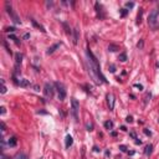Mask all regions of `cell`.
<instances>
[{
    "instance_id": "6da1fadb",
    "label": "cell",
    "mask_w": 159,
    "mask_h": 159,
    "mask_svg": "<svg viewBox=\"0 0 159 159\" xmlns=\"http://www.w3.org/2000/svg\"><path fill=\"white\" fill-rule=\"evenodd\" d=\"M87 56H88V62H90V68H91V72L93 75V77L96 78L97 82H100V80L98 78H101L102 82H107L106 78H105V76L102 75L101 72V67H100V63H98L97 61V58L95 57V55L92 53V51L90 50H87Z\"/></svg>"
},
{
    "instance_id": "7a4b0ae2",
    "label": "cell",
    "mask_w": 159,
    "mask_h": 159,
    "mask_svg": "<svg viewBox=\"0 0 159 159\" xmlns=\"http://www.w3.org/2000/svg\"><path fill=\"white\" fill-rule=\"evenodd\" d=\"M78 111H80V103L76 98L71 100V112H72V116L76 120H78Z\"/></svg>"
},
{
    "instance_id": "3957f363",
    "label": "cell",
    "mask_w": 159,
    "mask_h": 159,
    "mask_svg": "<svg viewBox=\"0 0 159 159\" xmlns=\"http://www.w3.org/2000/svg\"><path fill=\"white\" fill-rule=\"evenodd\" d=\"M55 86H56L57 92H58V100L60 101H63L65 98H66V90H65V86L61 83V82H56Z\"/></svg>"
},
{
    "instance_id": "277c9868",
    "label": "cell",
    "mask_w": 159,
    "mask_h": 159,
    "mask_svg": "<svg viewBox=\"0 0 159 159\" xmlns=\"http://www.w3.org/2000/svg\"><path fill=\"white\" fill-rule=\"evenodd\" d=\"M158 15H159V10L154 9L153 11L149 14V19H148V23H149L150 26H155L157 24V19H158Z\"/></svg>"
},
{
    "instance_id": "5b68a950",
    "label": "cell",
    "mask_w": 159,
    "mask_h": 159,
    "mask_svg": "<svg viewBox=\"0 0 159 159\" xmlns=\"http://www.w3.org/2000/svg\"><path fill=\"white\" fill-rule=\"evenodd\" d=\"M43 92H45V96L46 97H52L53 96V86L51 83H45V90H43Z\"/></svg>"
},
{
    "instance_id": "8992f818",
    "label": "cell",
    "mask_w": 159,
    "mask_h": 159,
    "mask_svg": "<svg viewBox=\"0 0 159 159\" xmlns=\"http://www.w3.org/2000/svg\"><path fill=\"white\" fill-rule=\"evenodd\" d=\"M107 102H108L109 109H113V108H114V96L112 95V93L107 95Z\"/></svg>"
},
{
    "instance_id": "52a82bcc",
    "label": "cell",
    "mask_w": 159,
    "mask_h": 159,
    "mask_svg": "<svg viewBox=\"0 0 159 159\" xmlns=\"http://www.w3.org/2000/svg\"><path fill=\"white\" fill-rule=\"evenodd\" d=\"M21 60H23V55L16 53V60H15V70H16V72H19V66L21 63Z\"/></svg>"
},
{
    "instance_id": "ba28073f",
    "label": "cell",
    "mask_w": 159,
    "mask_h": 159,
    "mask_svg": "<svg viewBox=\"0 0 159 159\" xmlns=\"http://www.w3.org/2000/svg\"><path fill=\"white\" fill-rule=\"evenodd\" d=\"M73 143V139H72V137H71L70 134L66 135V148H70L71 145H72Z\"/></svg>"
},
{
    "instance_id": "9c48e42d",
    "label": "cell",
    "mask_w": 159,
    "mask_h": 159,
    "mask_svg": "<svg viewBox=\"0 0 159 159\" xmlns=\"http://www.w3.org/2000/svg\"><path fill=\"white\" fill-rule=\"evenodd\" d=\"M152 152H153V145H152V144H148V145L145 147V149H144V154H145V155H150Z\"/></svg>"
},
{
    "instance_id": "30bf717a",
    "label": "cell",
    "mask_w": 159,
    "mask_h": 159,
    "mask_svg": "<svg viewBox=\"0 0 159 159\" xmlns=\"http://www.w3.org/2000/svg\"><path fill=\"white\" fill-rule=\"evenodd\" d=\"M8 144L10 145V147H15L16 144H18V139L15 138V137H11V138L9 139V142H8Z\"/></svg>"
},
{
    "instance_id": "8fae6325",
    "label": "cell",
    "mask_w": 159,
    "mask_h": 159,
    "mask_svg": "<svg viewBox=\"0 0 159 159\" xmlns=\"http://www.w3.org/2000/svg\"><path fill=\"white\" fill-rule=\"evenodd\" d=\"M19 85H20L21 87H27V86H30V82L27 81V80H25V78H23V80L19 81Z\"/></svg>"
},
{
    "instance_id": "7c38bea8",
    "label": "cell",
    "mask_w": 159,
    "mask_h": 159,
    "mask_svg": "<svg viewBox=\"0 0 159 159\" xmlns=\"http://www.w3.org/2000/svg\"><path fill=\"white\" fill-rule=\"evenodd\" d=\"M57 47H60V43H56V45H53V46H51L50 48L47 50V55H50V53H52L55 50H56Z\"/></svg>"
},
{
    "instance_id": "4fadbf2b",
    "label": "cell",
    "mask_w": 159,
    "mask_h": 159,
    "mask_svg": "<svg viewBox=\"0 0 159 159\" xmlns=\"http://www.w3.org/2000/svg\"><path fill=\"white\" fill-rule=\"evenodd\" d=\"M13 159H27V157L24 154V153H18V154H16Z\"/></svg>"
},
{
    "instance_id": "5bb4252c",
    "label": "cell",
    "mask_w": 159,
    "mask_h": 159,
    "mask_svg": "<svg viewBox=\"0 0 159 159\" xmlns=\"http://www.w3.org/2000/svg\"><path fill=\"white\" fill-rule=\"evenodd\" d=\"M105 127H106V129H112L113 128V122L112 120H107L105 123Z\"/></svg>"
},
{
    "instance_id": "9a60e30c",
    "label": "cell",
    "mask_w": 159,
    "mask_h": 159,
    "mask_svg": "<svg viewBox=\"0 0 159 159\" xmlns=\"http://www.w3.org/2000/svg\"><path fill=\"white\" fill-rule=\"evenodd\" d=\"M118 58H119V61L125 62V61H127V55L123 52V53H120V55H119V57H118Z\"/></svg>"
},
{
    "instance_id": "2e32d148",
    "label": "cell",
    "mask_w": 159,
    "mask_h": 159,
    "mask_svg": "<svg viewBox=\"0 0 159 159\" xmlns=\"http://www.w3.org/2000/svg\"><path fill=\"white\" fill-rule=\"evenodd\" d=\"M117 50H118V47L116 45H109L108 46V51H112L113 52V51H117Z\"/></svg>"
},
{
    "instance_id": "e0dca14e",
    "label": "cell",
    "mask_w": 159,
    "mask_h": 159,
    "mask_svg": "<svg viewBox=\"0 0 159 159\" xmlns=\"http://www.w3.org/2000/svg\"><path fill=\"white\" fill-rule=\"evenodd\" d=\"M1 85H3V87H1V93H5V92H6V87H5L4 80H1Z\"/></svg>"
},
{
    "instance_id": "ac0fdd59",
    "label": "cell",
    "mask_w": 159,
    "mask_h": 159,
    "mask_svg": "<svg viewBox=\"0 0 159 159\" xmlns=\"http://www.w3.org/2000/svg\"><path fill=\"white\" fill-rule=\"evenodd\" d=\"M32 24H34L36 27H39V29H41V31H43V32H45V30H43V27H42V26H40V25H39V24H37L36 21H35V20H32Z\"/></svg>"
},
{
    "instance_id": "d6986e66",
    "label": "cell",
    "mask_w": 159,
    "mask_h": 159,
    "mask_svg": "<svg viewBox=\"0 0 159 159\" xmlns=\"http://www.w3.org/2000/svg\"><path fill=\"white\" fill-rule=\"evenodd\" d=\"M86 128H87V130H93V124L92 123H87Z\"/></svg>"
},
{
    "instance_id": "ffe728a7",
    "label": "cell",
    "mask_w": 159,
    "mask_h": 159,
    "mask_svg": "<svg viewBox=\"0 0 159 159\" xmlns=\"http://www.w3.org/2000/svg\"><path fill=\"white\" fill-rule=\"evenodd\" d=\"M127 13H128V10H125V9L120 10V15H122V16H125V15H127Z\"/></svg>"
},
{
    "instance_id": "44dd1931",
    "label": "cell",
    "mask_w": 159,
    "mask_h": 159,
    "mask_svg": "<svg viewBox=\"0 0 159 159\" xmlns=\"http://www.w3.org/2000/svg\"><path fill=\"white\" fill-rule=\"evenodd\" d=\"M143 45H144L143 40H140V41L138 42V45H137V46H138V48H143Z\"/></svg>"
},
{
    "instance_id": "7402d4cb",
    "label": "cell",
    "mask_w": 159,
    "mask_h": 159,
    "mask_svg": "<svg viewBox=\"0 0 159 159\" xmlns=\"http://www.w3.org/2000/svg\"><path fill=\"white\" fill-rule=\"evenodd\" d=\"M125 6H127V8H133L134 3H125Z\"/></svg>"
},
{
    "instance_id": "603a6c76",
    "label": "cell",
    "mask_w": 159,
    "mask_h": 159,
    "mask_svg": "<svg viewBox=\"0 0 159 159\" xmlns=\"http://www.w3.org/2000/svg\"><path fill=\"white\" fill-rule=\"evenodd\" d=\"M125 120H127V122H129V123H130V122H133V118H132V116H128L127 118H125Z\"/></svg>"
},
{
    "instance_id": "cb8c5ba5",
    "label": "cell",
    "mask_w": 159,
    "mask_h": 159,
    "mask_svg": "<svg viewBox=\"0 0 159 159\" xmlns=\"http://www.w3.org/2000/svg\"><path fill=\"white\" fill-rule=\"evenodd\" d=\"M5 31H8V32H9V31H11V32H14V31H15V27H8V29L5 30Z\"/></svg>"
},
{
    "instance_id": "d4e9b609",
    "label": "cell",
    "mask_w": 159,
    "mask_h": 159,
    "mask_svg": "<svg viewBox=\"0 0 159 159\" xmlns=\"http://www.w3.org/2000/svg\"><path fill=\"white\" fill-rule=\"evenodd\" d=\"M119 149L122 150V152H125V150H127V148H125L124 145H120V147H119Z\"/></svg>"
},
{
    "instance_id": "484cf974",
    "label": "cell",
    "mask_w": 159,
    "mask_h": 159,
    "mask_svg": "<svg viewBox=\"0 0 159 159\" xmlns=\"http://www.w3.org/2000/svg\"><path fill=\"white\" fill-rule=\"evenodd\" d=\"M111 72H114V71H116V67H114V65H111Z\"/></svg>"
},
{
    "instance_id": "4316f807",
    "label": "cell",
    "mask_w": 159,
    "mask_h": 159,
    "mask_svg": "<svg viewBox=\"0 0 159 159\" xmlns=\"http://www.w3.org/2000/svg\"><path fill=\"white\" fill-rule=\"evenodd\" d=\"M134 87H137V88H139V90H143V86L142 85H134Z\"/></svg>"
},
{
    "instance_id": "83f0119b",
    "label": "cell",
    "mask_w": 159,
    "mask_h": 159,
    "mask_svg": "<svg viewBox=\"0 0 159 159\" xmlns=\"http://www.w3.org/2000/svg\"><path fill=\"white\" fill-rule=\"evenodd\" d=\"M144 133L147 134V135H150L152 133H150V130H148V129H144Z\"/></svg>"
},
{
    "instance_id": "f1b7e54d",
    "label": "cell",
    "mask_w": 159,
    "mask_h": 159,
    "mask_svg": "<svg viewBox=\"0 0 159 159\" xmlns=\"http://www.w3.org/2000/svg\"><path fill=\"white\" fill-rule=\"evenodd\" d=\"M1 130H3V132H5V124L4 123H1Z\"/></svg>"
},
{
    "instance_id": "f546056e",
    "label": "cell",
    "mask_w": 159,
    "mask_h": 159,
    "mask_svg": "<svg viewBox=\"0 0 159 159\" xmlns=\"http://www.w3.org/2000/svg\"><path fill=\"white\" fill-rule=\"evenodd\" d=\"M130 137H133V138H134V139H137V138H135V133H133V132H132V133H130Z\"/></svg>"
},
{
    "instance_id": "4dcf8cb0",
    "label": "cell",
    "mask_w": 159,
    "mask_h": 159,
    "mask_svg": "<svg viewBox=\"0 0 159 159\" xmlns=\"http://www.w3.org/2000/svg\"><path fill=\"white\" fill-rule=\"evenodd\" d=\"M5 113V107H1V114Z\"/></svg>"
},
{
    "instance_id": "1f68e13d",
    "label": "cell",
    "mask_w": 159,
    "mask_h": 159,
    "mask_svg": "<svg viewBox=\"0 0 159 159\" xmlns=\"http://www.w3.org/2000/svg\"><path fill=\"white\" fill-rule=\"evenodd\" d=\"M158 122H159V119H158Z\"/></svg>"
}]
</instances>
